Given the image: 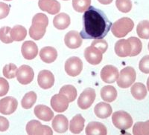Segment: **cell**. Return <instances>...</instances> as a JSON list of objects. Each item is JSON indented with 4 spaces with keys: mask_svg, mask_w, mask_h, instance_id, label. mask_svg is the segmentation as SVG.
Masks as SVG:
<instances>
[{
    "mask_svg": "<svg viewBox=\"0 0 149 135\" xmlns=\"http://www.w3.org/2000/svg\"><path fill=\"white\" fill-rule=\"evenodd\" d=\"M84 27L80 32L84 39H101L104 38L111 28L112 23L100 9L90 6L83 16Z\"/></svg>",
    "mask_w": 149,
    "mask_h": 135,
    "instance_id": "6da1fadb",
    "label": "cell"
},
{
    "mask_svg": "<svg viewBox=\"0 0 149 135\" xmlns=\"http://www.w3.org/2000/svg\"><path fill=\"white\" fill-rule=\"evenodd\" d=\"M49 25L47 16L42 13L37 14L32 19V25L29 28V36L34 40H40L44 37Z\"/></svg>",
    "mask_w": 149,
    "mask_h": 135,
    "instance_id": "7a4b0ae2",
    "label": "cell"
},
{
    "mask_svg": "<svg viewBox=\"0 0 149 135\" xmlns=\"http://www.w3.org/2000/svg\"><path fill=\"white\" fill-rule=\"evenodd\" d=\"M134 23L128 17H123L116 21L111 26V31L116 37H125L128 33L133 30Z\"/></svg>",
    "mask_w": 149,
    "mask_h": 135,
    "instance_id": "3957f363",
    "label": "cell"
},
{
    "mask_svg": "<svg viewBox=\"0 0 149 135\" xmlns=\"http://www.w3.org/2000/svg\"><path fill=\"white\" fill-rule=\"evenodd\" d=\"M112 122L114 126L120 130H127L133 125V119L131 116L123 111H119L113 113L112 116Z\"/></svg>",
    "mask_w": 149,
    "mask_h": 135,
    "instance_id": "277c9868",
    "label": "cell"
},
{
    "mask_svg": "<svg viewBox=\"0 0 149 135\" xmlns=\"http://www.w3.org/2000/svg\"><path fill=\"white\" fill-rule=\"evenodd\" d=\"M136 73L134 68L126 67L121 71L119 78L117 79V85L122 88H127L135 82Z\"/></svg>",
    "mask_w": 149,
    "mask_h": 135,
    "instance_id": "5b68a950",
    "label": "cell"
},
{
    "mask_svg": "<svg viewBox=\"0 0 149 135\" xmlns=\"http://www.w3.org/2000/svg\"><path fill=\"white\" fill-rule=\"evenodd\" d=\"M26 132L29 135H52V128L48 125H42L38 120H31L26 125Z\"/></svg>",
    "mask_w": 149,
    "mask_h": 135,
    "instance_id": "8992f818",
    "label": "cell"
},
{
    "mask_svg": "<svg viewBox=\"0 0 149 135\" xmlns=\"http://www.w3.org/2000/svg\"><path fill=\"white\" fill-rule=\"evenodd\" d=\"M83 69V63L81 59L77 56L69 58L65 63V71L70 76H77L81 74Z\"/></svg>",
    "mask_w": 149,
    "mask_h": 135,
    "instance_id": "52a82bcc",
    "label": "cell"
},
{
    "mask_svg": "<svg viewBox=\"0 0 149 135\" xmlns=\"http://www.w3.org/2000/svg\"><path fill=\"white\" fill-rule=\"evenodd\" d=\"M95 91L94 88H87L80 94L78 99V105L80 108L86 110L90 108L95 100Z\"/></svg>",
    "mask_w": 149,
    "mask_h": 135,
    "instance_id": "ba28073f",
    "label": "cell"
},
{
    "mask_svg": "<svg viewBox=\"0 0 149 135\" xmlns=\"http://www.w3.org/2000/svg\"><path fill=\"white\" fill-rule=\"evenodd\" d=\"M16 76L20 84L28 85L33 81L34 77V73L30 66L23 65L17 69Z\"/></svg>",
    "mask_w": 149,
    "mask_h": 135,
    "instance_id": "9c48e42d",
    "label": "cell"
},
{
    "mask_svg": "<svg viewBox=\"0 0 149 135\" xmlns=\"http://www.w3.org/2000/svg\"><path fill=\"white\" fill-rule=\"evenodd\" d=\"M18 102L13 96H6L0 100V113L5 115H9L16 112Z\"/></svg>",
    "mask_w": 149,
    "mask_h": 135,
    "instance_id": "30bf717a",
    "label": "cell"
},
{
    "mask_svg": "<svg viewBox=\"0 0 149 135\" xmlns=\"http://www.w3.org/2000/svg\"><path fill=\"white\" fill-rule=\"evenodd\" d=\"M102 53L100 50L94 46H90L85 48L84 50V57L86 60L90 64L96 65H98L102 60Z\"/></svg>",
    "mask_w": 149,
    "mask_h": 135,
    "instance_id": "8fae6325",
    "label": "cell"
},
{
    "mask_svg": "<svg viewBox=\"0 0 149 135\" xmlns=\"http://www.w3.org/2000/svg\"><path fill=\"white\" fill-rule=\"evenodd\" d=\"M37 83L42 89H49L54 85V76L52 73L48 70L40 71L37 77Z\"/></svg>",
    "mask_w": 149,
    "mask_h": 135,
    "instance_id": "7c38bea8",
    "label": "cell"
},
{
    "mask_svg": "<svg viewBox=\"0 0 149 135\" xmlns=\"http://www.w3.org/2000/svg\"><path fill=\"white\" fill-rule=\"evenodd\" d=\"M119 71L117 68L113 65H105L101 71V78L104 83H115L119 78Z\"/></svg>",
    "mask_w": 149,
    "mask_h": 135,
    "instance_id": "4fadbf2b",
    "label": "cell"
},
{
    "mask_svg": "<svg viewBox=\"0 0 149 135\" xmlns=\"http://www.w3.org/2000/svg\"><path fill=\"white\" fill-rule=\"evenodd\" d=\"M69 100L64 95L61 94H55L52 97L51 103L52 108L56 112H65L69 107Z\"/></svg>",
    "mask_w": 149,
    "mask_h": 135,
    "instance_id": "5bb4252c",
    "label": "cell"
},
{
    "mask_svg": "<svg viewBox=\"0 0 149 135\" xmlns=\"http://www.w3.org/2000/svg\"><path fill=\"white\" fill-rule=\"evenodd\" d=\"M115 52L119 57H127L130 56L132 51V45L128 39H120L115 44L114 48Z\"/></svg>",
    "mask_w": 149,
    "mask_h": 135,
    "instance_id": "9a60e30c",
    "label": "cell"
},
{
    "mask_svg": "<svg viewBox=\"0 0 149 135\" xmlns=\"http://www.w3.org/2000/svg\"><path fill=\"white\" fill-rule=\"evenodd\" d=\"M21 52L25 59L31 60L37 56L38 48L37 44L33 41H26L23 42L21 48Z\"/></svg>",
    "mask_w": 149,
    "mask_h": 135,
    "instance_id": "2e32d148",
    "label": "cell"
},
{
    "mask_svg": "<svg viewBox=\"0 0 149 135\" xmlns=\"http://www.w3.org/2000/svg\"><path fill=\"white\" fill-rule=\"evenodd\" d=\"M38 6L42 11L54 15L61 10V4L57 0H39Z\"/></svg>",
    "mask_w": 149,
    "mask_h": 135,
    "instance_id": "e0dca14e",
    "label": "cell"
},
{
    "mask_svg": "<svg viewBox=\"0 0 149 135\" xmlns=\"http://www.w3.org/2000/svg\"><path fill=\"white\" fill-rule=\"evenodd\" d=\"M65 45L71 49H76L82 45V38L76 30H71L66 34L64 38Z\"/></svg>",
    "mask_w": 149,
    "mask_h": 135,
    "instance_id": "ac0fdd59",
    "label": "cell"
},
{
    "mask_svg": "<svg viewBox=\"0 0 149 135\" xmlns=\"http://www.w3.org/2000/svg\"><path fill=\"white\" fill-rule=\"evenodd\" d=\"M52 128L56 132L62 134L67 132L69 121L64 115L59 114L54 117L52 120Z\"/></svg>",
    "mask_w": 149,
    "mask_h": 135,
    "instance_id": "d6986e66",
    "label": "cell"
},
{
    "mask_svg": "<svg viewBox=\"0 0 149 135\" xmlns=\"http://www.w3.org/2000/svg\"><path fill=\"white\" fill-rule=\"evenodd\" d=\"M34 112L37 118L43 121H50L54 117V113L51 108L44 105H38L35 106Z\"/></svg>",
    "mask_w": 149,
    "mask_h": 135,
    "instance_id": "ffe728a7",
    "label": "cell"
},
{
    "mask_svg": "<svg viewBox=\"0 0 149 135\" xmlns=\"http://www.w3.org/2000/svg\"><path fill=\"white\" fill-rule=\"evenodd\" d=\"M40 57L42 62L46 63H52L58 57V51L54 48L46 46L42 48L40 51Z\"/></svg>",
    "mask_w": 149,
    "mask_h": 135,
    "instance_id": "44dd1931",
    "label": "cell"
},
{
    "mask_svg": "<svg viewBox=\"0 0 149 135\" xmlns=\"http://www.w3.org/2000/svg\"><path fill=\"white\" fill-rule=\"evenodd\" d=\"M86 134L87 135H106L107 134V128L99 122H90L86 128Z\"/></svg>",
    "mask_w": 149,
    "mask_h": 135,
    "instance_id": "7402d4cb",
    "label": "cell"
},
{
    "mask_svg": "<svg viewBox=\"0 0 149 135\" xmlns=\"http://www.w3.org/2000/svg\"><path fill=\"white\" fill-rule=\"evenodd\" d=\"M85 120L81 114L75 115L70 122V130L72 134H78L83 131L84 128Z\"/></svg>",
    "mask_w": 149,
    "mask_h": 135,
    "instance_id": "603a6c76",
    "label": "cell"
},
{
    "mask_svg": "<svg viewBox=\"0 0 149 135\" xmlns=\"http://www.w3.org/2000/svg\"><path fill=\"white\" fill-rule=\"evenodd\" d=\"M94 112L98 118L106 119L111 115L113 112V108L108 103L102 102L95 105L94 108Z\"/></svg>",
    "mask_w": 149,
    "mask_h": 135,
    "instance_id": "cb8c5ba5",
    "label": "cell"
},
{
    "mask_svg": "<svg viewBox=\"0 0 149 135\" xmlns=\"http://www.w3.org/2000/svg\"><path fill=\"white\" fill-rule=\"evenodd\" d=\"M71 19L70 16L65 13H61L54 17L53 19V25L58 30H64L70 25Z\"/></svg>",
    "mask_w": 149,
    "mask_h": 135,
    "instance_id": "d4e9b609",
    "label": "cell"
},
{
    "mask_svg": "<svg viewBox=\"0 0 149 135\" xmlns=\"http://www.w3.org/2000/svg\"><path fill=\"white\" fill-rule=\"evenodd\" d=\"M117 91L115 87L112 85L104 86L101 90V96L103 100L107 103H111L117 98Z\"/></svg>",
    "mask_w": 149,
    "mask_h": 135,
    "instance_id": "484cf974",
    "label": "cell"
},
{
    "mask_svg": "<svg viewBox=\"0 0 149 135\" xmlns=\"http://www.w3.org/2000/svg\"><path fill=\"white\" fill-rule=\"evenodd\" d=\"M130 92L136 100H143L147 95V89L143 83H136L131 87Z\"/></svg>",
    "mask_w": 149,
    "mask_h": 135,
    "instance_id": "4316f807",
    "label": "cell"
},
{
    "mask_svg": "<svg viewBox=\"0 0 149 135\" xmlns=\"http://www.w3.org/2000/svg\"><path fill=\"white\" fill-rule=\"evenodd\" d=\"M27 35V30L22 25H16L10 30V36L12 39L16 42H20L25 39Z\"/></svg>",
    "mask_w": 149,
    "mask_h": 135,
    "instance_id": "83f0119b",
    "label": "cell"
},
{
    "mask_svg": "<svg viewBox=\"0 0 149 135\" xmlns=\"http://www.w3.org/2000/svg\"><path fill=\"white\" fill-rule=\"evenodd\" d=\"M59 93L64 95L68 99L70 103L74 101L77 97V90L72 85H63L60 90Z\"/></svg>",
    "mask_w": 149,
    "mask_h": 135,
    "instance_id": "f1b7e54d",
    "label": "cell"
},
{
    "mask_svg": "<svg viewBox=\"0 0 149 135\" xmlns=\"http://www.w3.org/2000/svg\"><path fill=\"white\" fill-rule=\"evenodd\" d=\"M37 100V94L34 91H29L25 94L21 100V105L25 109H29L32 108Z\"/></svg>",
    "mask_w": 149,
    "mask_h": 135,
    "instance_id": "f546056e",
    "label": "cell"
},
{
    "mask_svg": "<svg viewBox=\"0 0 149 135\" xmlns=\"http://www.w3.org/2000/svg\"><path fill=\"white\" fill-rule=\"evenodd\" d=\"M133 134L135 135H149V120L135 123L133 128Z\"/></svg>",
    "mask_w": 149,
    "mask_h": 135,
    "instance_id": "4dcf8cb0",
    "label": "cell"
},
{
    "mask_svg": "<svg viewBox=\"0 0 149 135\" xmlns=\"http://www.w3.org/2000/svg\"><path fill=\"white\" fill-rule=\"evenodd\" d=\"M136 33L142 39H149V21L143 20L139 22L136 27Z\"/></svg>",
    "mask_w": 149,
    "mask_h": 135,
    "instance_id": "1f68e13d",
    "label": "cell"
},
{
    "mask_svg": "<svg viewBox=\"0 0 149 135\" xmlns=\"http://www.w3.org/2000/svg\"><path fill=\"white\" fill-rule=\"evenodd\" d=\"M91 0H72V7L75 11L83 13L90 6Z\"/></svg>",
    "mask_w": 149,
    "mask_h": 135,
    "instance_id": "d6a6232c",
    "label": "cell"
},
{
    "mask_svg": "<svg viewBox=\"0 0 149 135\" xmlns=\"http://www.w3.org/2000/svg\"><path fill=\"white\" fill-rule=\"evenodd\" d=\"M127 39L130 41V44L132 45V51H131L130 56H135L139 55L142 49V44L141 40H139V39L138 38L134 37H130Z\"/></svg>",
    "mask_w": 149,
    "mask_h": 135,
    "instance_id": "836d02e7",
    "label": "cell"
},
{
    "mask_svg": "<svg viewBox=\"0 0 149 135\" xmlns=\"http://www.w3.org/2000/svg\"><path fill=\"white\" fill-rule=\"evenodd\" d=\"M10 30L11 28L8 26L0 28V40L5 44H10L14 42L10 36Z\"/></svg>",
    "mask_w": 149,
    "mask_h": 135,
    "instance_id": "e575fe53",
    "label": "cell"
},
{
    "mask_svg": "<svg viewBox=\"0 0 149 135\" xmlns=\"http://www.w3.org/2000/svg\"><path fill=\"white\" fill-rule=\"evenodd\" d=\"M116 5L118 10L122 13H128L132 9L131 0H116Z\"/></svg>",
    "mask_w": 149,
    "mask_h": 135,
    "instance_id": "d590c367",
    "label": "cell"
},
{
    "mask_svg": "<svg viewBox=\"0 0 149 135\" xmlns=\"http://www.w3.org/2000/svg\"><path fill=\"white\" fill-rule=\"evenodd\" d=\"M17 67L16 65L13 64V63H10L3 68V75L5 77L8 78V79H13V78L16 77L17 71Z\"/></svg>",
    "mask_w": 149,
    "mask_h": 135,
    "instance_id": "8d00e7d4",
    "label": "cell"
},
{
    "mask_svg": "<svg viewBox=\"0 0 149 135\" xmlns=\"http://www.w3.org/2000/svg\"><path fill=\"white\" fill-rule=\"evenodd\" d=\"M91 45L97 48L98 50H100V51H102V54L106 52L107 48H108V44H107V42L105 40H102V39H95V40L92 42Z\"/></svg>",
    "mask_w": 149,
    "mask_h": 135,
    "instance_id": "74e56055",
    "label": "cell"
},
{
    "mask_svg": "<svg viewBox=\"0 0 149 135\" xmlns=\"http://www.w3.org/2000/svg\"><path fill=\"white\" fill-rule=\"evenodd\" d=\"M139 68L142 73L149 74V55L145 56L139 62Z\"/></svg>",
    "mask_w": 149,
    "mask_h": 135,
    "instance_id": "f35d334b",
    "label": "cell"
},
{
    "mask_svg": "<svg viewBox=\"0 0 149 135\" xmlns=\"http://www.w3.org/2000/svg\"><path fill=\"white\" fill-rule=\"evenodd\" d=\"M9 91L8 82L3 77L0 76V96H3L8 94Z\"/></svg>",
    "mask_w": 149,
    "mask_h": 135,
    "instance_id": "ab89813d",
    "label": "cell"
},
{
    "mask_svg": "<svg viewBox=\"0 0 149 135\" xmlns=\"http://www.w3.org/2000/svg\"><path fill=\"white\" fill-rule=\"evenodd\" d=\"M10 7L7 4L4 2H0V19H4L9 14Z\"/></svg>",
    "mask_w": 149,
    "mask_h": 135,
    "instance_id": "60d3db41",
    "label": "cell"
},
{
    "mask_svg": "<svg viewBox=\"0 0 149 135\" xmlns=\"http://www.w3.org/2000/svg\"><path fill=\"white\" fill-rule=\"evenodd\" d=\"M9 128V121L4 116H0V132H5Z\"/></svg>",
    "mask_w": 149,
    "mask_h": 135,
    "instance_id": "b9f144b4",
    "label": "cell"
},
{
    "mask_svg": "<svg viewBox=\"0 0 149 135\" xmlns=\"http://www.w3.org/2000/svg\"><path fill=\"white\" fill-rule=\"evenodd\" d=\"M98 2H100L101 4H102V5H109V4L111 3L113 0H98Z\"/></svg>",
    "mask_w": 149,
    "mask_h": 135,
    "instance_id": "7bdbcfd3",
    "label": "cell"
},
{
    "mask_svg": "<svg viewBox=\"0 0 149 135\" xmlns=\"http://www.w3.org/2000/svg\"><path fill=\"white\" fill-rule=\"evenodd\" d=\"M147 88H148V90L149 91V77L148 78V80H147Z\"/></svg>",
    "mask_w": 149,
    "mask_h": 135,
    "instance_id": "ee69618b",
    "label": "cell"
},
{
    "mask_svg": "<svg viewBox=\"0 0 149 135\" xmlns=\"http://www.w3.org/2000/svg\"><path fill=\"white\" fill-rule=\"evenodd\" d=\"M4 1H11V0H4Z\"/></svg>",
    "mask_w": 149,
    "mask_h": 135,
    "instance_id": "f6af8a7d",
    "label": "cell"
},
{
    "mask_svg": "<svg viewBox=\"0 0 149 135\" xmlns=\"http://www.w3.org/2000/svg\"><path fill=\"white\" fill-rule=\"evenodd\" d=\"M148 51H149V43H148Z\"/></svg>",
    "mask_w": 149,
    "mask_h": 135,
    "instance_id": "bcb514c9",
    "label": "cell"
},
{
    "mask_svg": "<svg viewBox=\"0 0 149 135\" xmlns=\"http://www.w3.org/2000/svg\"><path fill=\"white\" fill-rule=\"evenodd\" d=\"M63 1H67V0H63Z\"/></svg>",
    "mask_w": 149,
    "mask_h": 135,
    "instance_id": "7dc6e473",
    "label": "cell"
}]
</instances>
